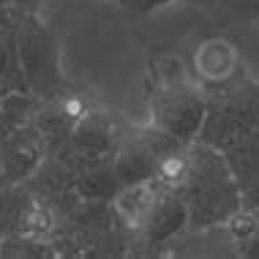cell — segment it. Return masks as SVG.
<instances>
[{"instance_id": "obj_11", "label": "cell", "mask_w": 259, "mask_h": 259, "mask_svg": "<svg viewBox=\"0 0 259 259\" xmlns=\"http://www.w3.org/2000/svg\"><path fill=\"white\" fill-rule=\"evenodd\" d=\"M221 153L232 169V178L240 186V194L259 191V131L237 139Z\"/></svg>"}, {"instance_id": "obj_15", "label": "cell", "mask_w": 259, "mask_h": 259, "mask_svg": "<svg viewBox=\"0 0 259 259\" xmlns=\"http://www.w3.org/2000/svg\"><path fill=\"white\" fill-rule=\"evenodd\" d=\"M120 3L128 9L131 14H148L158 6H166V3H178V0H120Z\"/></svg>"}, {"instance_id": "obj_16", "label": "cell", "mask_w": 259, "mask_h": 259, "mask_svg": "<svg viewBox=\"0 0 259 259\" xmlns=\"http://www.w3.org/2000/svg\"><path fill=\"white\" fill-rule=\"evenodd\" d=\"M11 19H14V9L6 3H0V25H9Z\"/></svg>"}, {"instance_id": "obj_19", "label": "cell", "mask_w": 259, "mask_h": 259, "mask_svg": "<svg viewBox=\"0 0 259 259\" xmlns=\"http://www.w3.org/2000/svg\"><path fill=\"white\" fill-rule=\"evenodd\" d=\"M3 96H6V93H3V88H0V99H3Z\"/></svg>"}, {"instance_id": "obj_1", "label": "cell", "mask_w": 259, "mask_h": 259, "mask_svg": "<svg viewBox=\"0 0 259 259\" xmlns=\"http://www.w3.org/2000/svg\"><path fill=\"white\" fill-rule=\"evenodd\" d=\"M175 191L183 199L188 210V227L194 229H210L215 224H227L243 207L240 186L232 178L224 153L205 142H191L188 172Z\"/></svg>"}, {"instance_id": "obj_5", "label": "cell", "mask_w": 259, "mask_h": 259, "mask_svg": "<svg viewBox=\"0 0 259 259\" xmlns=\"http://www.w3.org/2000/svg\"><path fill=\"white\" fill-rule=\"evenodd\" d=\"M55 229V210L38 202L25 183H0V240L14 235H33L52 243Z\"/></svg>"}, {"instance_id": "obj_9", "label": "cell", "mask_w": 259, "mask_h": 259, "mask_svg": "<svg viewBox=\"0 0 259 259\" xmlns=\"http://www.w3.org/2000/svg\"><path fill=\"white\" fill-rule=\"evenodd\" d=\"M47 158V145L33 123L14 128L0 142V178L3 183H22Z\"/></svg>"}, {"instance_id": "obj_13", "label": "cell", "mask_w": 259, "mask_h": 259, "mask_svg": "<svg viewBox=\"0 0 259 259\" xmlns=\"http://www.w3.org/2000/svg\"><path fill=\"white\" fill-rule=\"evenodd\" d=\"M0 88L3 93H27L17 47V11L9 25H0Z\"/></svg>"}, {"instance_id": "obj_12", "label": "cell", "mask_w": 259, "mask_h": 259, "mask_svg": "<svg viewBox=\"0 0 259 259\" xmlns=\"http://www.w3.org/2000/svg\"><path fill=\"white\" fill-rule=\"evenodd\" d=\"M74 188L88 202H115V197L123 191L120 180L112 169V161H101V164H90L79 169L74 175Z\"/></svg>"}, {"instance_id": "obj_7", "label": "cell", "mask_w": 259, "mask_h": 259, "mask_svg": "<svg viewBox=\"0 0 259 259\" xmlns=\"http://www.w3.org/2000/svg\"><path fill=\"white\" fill-rule=\"evenodd\" d=\"M188 227V210L175 188L153 180L150 199L137 224V232L148 243H166Z\"/></svg>"}, {"instance_id": "obj_6", "label": "cell", "mask_w": 259, "mask_h": 259, "mask_svg": "<svg viewBox=\"0 0 259 259\" xmlns=\"http://www.w3.org/2000/svg\"><path fill=\"white\" fill-rule=\"evenodd\" d=\"M150 109L156 128L183 142H197L202 120H205V96L202 93L188 85H166L158 93H153Z\"/></svg>"}, {"instance_id": "obj_8", "label": "cell", "mask_w": 259, "mask_h": 259, "mask_svg": "<svg viewBox=\"0 0 259 259\" xmlns=\"http://www.w3.org/2000/svg\"><path fill=\"white\" fill-rule=\"evenodd\" d=\"M93 109L90 104L76 93H68V90H60L58 96L41 101L36 115H33V125L38 128L41 139L47 145V156L55 150H60L63 145L68 142L74 125L79 123V117H85L88 112Z\"/></svg>"}, {"instance_id": "obj_2", "label": "cell", "mask_w": 259, "mask_h": 259, "mask_svg": "<svg viewBox=\"0 0 259 259\" xmlns=\"http://www.w3.org/2000/svg\"><path fill=\"white\" fill-rule=\"evenodd\" d=\"M254 131H259V82L243 76L205 99V120L197 142L227 150L232 142Z\"/></svg>"}, {"instance_id": "obj_14", "label": "cell", "mask_w": 259, "mask_h": 259, "mask_svg": "<svg viewBox=\"0 0 259 259\" xmlns=\"http://www.w3.org/2000/svg\"><path fill=\"white\" fill-rule=\"evenodd\" d=\"M0 256H27V259H44L58 256V251L50 240H41L33 235H14L0 240Z\"/></svg>"}, {"instance_id": "obj_10", "label": "cell", "mask_w": 259, "mask_h": 259, "mask_svg": "<svg viewBox=\"0 0 259 259\" xmlns=\"http://www.w3.org/2000/svg\"><path fill=\"white\" fill-rule=\"evenodd\" d=\"M156 148H153L150 131L131 137V139H120L112 158V169H115L117 180L123 188L128 186H139V183H150L156 180Z\"/></svg>"}, {"instance_id": "obj_3", "label": "cell", "mask_w": 259, "mask_h": 259, "mask_svg": "<svg viewBox=\"0 0 259 259\" xmlns=\"http://www.w3.org/2000/svg\"><path fill=\"white\" fill-rule=\"evenodd\" d=\"M17 11V47L27 93L47 101L58 96L60 90H66V76L60 71L58 38L33 11Z\"/></svg>"}, {"instance_id": "obj_4", "label": "cell", "mask_w": 259, "mask_h": 259, "mask_svg": "<svg viewBox=\"0 0 259 259\" xmlns=\"http://www.w3.org/2000/svg\"><path fill=\"white\" fill-rule=\"evenodd\" d=\"M120 131H117L115 120L107 112L90 109L85 117H79V123L74 125L68 142L60 150L50 153V156L60 158L63 164H68L74 172L85 169L90 164H101V161H112L115 150L120 145Z\"/></svg>"}, {"instance_id": "obj_18", "label": "cell", "mask_w": 259, "mask_h": 259, "mask_svg": "<svg viewBox=\"0 0 259 259\" xmlns=\"http://www.w3.org/2000/svg\"><path fill=\"white\" fill-rule=\"evenodd\" d=\"M0 3H6V6H11V0H0Z\"/></svg>"}, {"instance_id": "obj_17", "label": "cell", "mask_w": 259, "mask_h": 259, "mask_svg": "<svg viewBox=\"0 0 259 259\" xmlns=\"http://www.w3.org/2000/svg\"><path fill=\"white\" fill-rule=\"evenodd\" d=\"M38 0H11V9H19V11H33Z\"/></svg>"}]
</instances>
